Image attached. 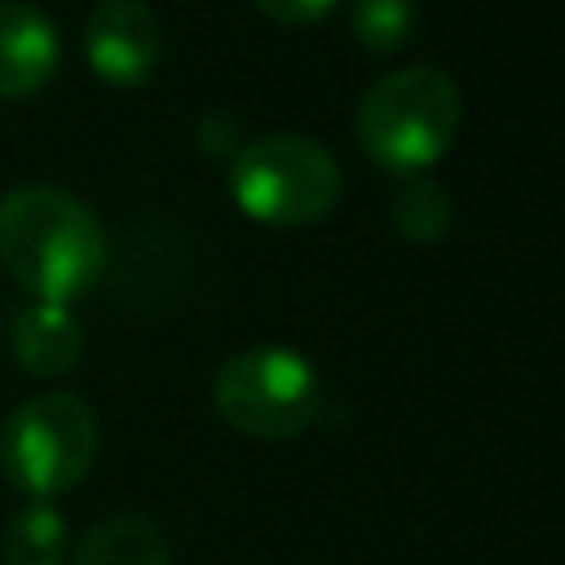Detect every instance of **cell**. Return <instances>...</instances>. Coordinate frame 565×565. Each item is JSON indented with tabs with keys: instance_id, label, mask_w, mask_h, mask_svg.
I'll list each match as a JSON object with an SVG mask.
<instances>
[{
	"instance_id": "6",
	"label": "cell",
	"mask_w": 565,
	"mask_h": 565,
	"mask_svg": "<svg viewBox=\"0 0 565 565\" xmlns=\"http://www.w3.org/2000/svg\"><path fill=\"white\" fill-rule=\"evenodd\" d=\"M163 53V22L146 0H97L84 18V57L110 84H141Z\"/></svg>"
},
{
	"instance_id": "2",
	"label": "cell",
	"mask_w": 565,
	"mask_h": 565,
	"mask_svg": "<svg viewBox=\"0 0 565 565\" xmlns=\"http://www.w3.org/2000/svg\"><path fill=\"white\" fill-rule=\"evenodd\" d=\"M459 88L446 71L415 62L380 75L358 110H353V132L362 150L393 177L428 172L446 146L459 132Z\"/></svg>"
},
{
	"instance_id": "12",
	"label": "cell",
	"mask_w": 565,
	"mask_h": 565,
	"mask_svg": "<svg viewBox=\"0 0 565 565\" xmlns=\"http://www.w3.org/2000/svg\"><path fill=\"white\" fill-rule=\"evenodd\" d=\"M419 22L415 0H349V26L366 49L393 53L411 40Z\"/></svg>"
},
{
	"instance_id": "5",
	"label": "cell",
	"mask_w": 565,
	"mask_h": 565,
	"mask_svg": "<svg viewBox=\"0 0 565 565\" xmlns=\"http://www.w3.org/2000/svg\"><path fill=\"white\" fill-rule=\"evenodd\" d=\"M212 402L230 428L260 441H282L318 419L322 380L309 358L287 344H247L216 366Z\"/></svg>"
},
{
	"instance_id": "7",
	"label": "cell",
	"mask_w": 565,
	"mask_h": 565,
	"mask_svg": "<svg viewBox=\"0 0 565 565\" xmlns=\"http://www.w3.org/2000/svg\"><path fill=\"white\" fill-rule=\"evenodd\" d=\"M62 57L57 22L31 0H0V97L40 88Z\"/></svg>"
},
{
	"instance_id": "10",
	"label": "cell",
	"mask_w": 565,
	"mask_h": 565,
	"mask_svg": "<svg viewBox=\"0 0 565 565\" xmlns=\"http://www.w3.org/2000/svg\"><path fill=\"white\" fill-rule=\"evenodd\" d=\"M66 547H71L66 516L53 503H44V499L22 503L4 521V534H0L4 565H62Z\"/></svg>"
},
{
	"instance_id": "4",
	"label": "cell",
	"mask_w": 565,
	"mask_h": 565,
	"mask_svg": "<svg viewBox=\"0 0 565 565\" xmlns=\"http://www.w3.org/2000/svg\"><path fill=\"white\" fill-rule=\"evenodd\" d=\"M230 194L247 216L265 225H305L335 207L340 163L313 137L265 132L234 150Z\"/></svg>"
},
{
	"instance_id": "9",
	"label": "cell",
	"mask_w": 565,
	"mask_h": 565,
	"mask_svg": "<svg viewBox=\"0 0 565 565\" xmlns=\"http://www.w3.org/2000/svg\"><path fill=\"white\" fill-rule=\"evenodd\" d=\"M71 565H168V539L150 516L115 512L75 543Z\"/></svg>"
},
{
	"instance_id": "3",
	"label": "cell",
	"mask_w": 565,
	"mask_h": 565,
	"mask_svg": "<svg viewBox=\"0 0 565 565\" xmlns=\"http://www.w3.org/2000/svg\"><path fill=\"white\" fill-rule=\"evenodd\" d=\"M97 455V415L79 393L49 388L0 424V472L13 490L53 503L75 490Z\"/></svg>"
},
{
	"instance_id": "1",
	"label": "cell",
	"mask_w": 565,
	"mask_h": 565,
	"mask_svg": "<svg viewBox=\"0 0 565 565\" xmlns=\"http://www.w3.org/2000/svg\"><path fill=\"white\" fill-rule=\"evenodd\" d=\"M0 260L35 300L71 305L106 269V230L79 194L26 181L0 194Z\"/></svg>"
},
{
	"instance_id": "8",
	"label": "cell",
	"mask_w": 565,
	"mask_h": 565,
	"mask_svg": "<svg viewBox=\"0 0 565 565\" xmlns=\"http://www.w3.org/2000/svg\"><path fill=\"white\" fill-rule=\"evenodd\" d=\"M9 344L26 375L53 380L66 375L84 353V327L71 313V305L57 300H31L9 318Z\"/></svg>"
},
{
	"instance_id": "11",
	"label": "cell",
	"mask_w": 565,
	"mask_h": 565,
	"mask_svg": "<svg viewBox=\"0 0 565 565\" xmlns=\"http://www.w3.org/2000/svg\"><path fill=\"white\" fill-rule=\"evenodd\" d=\"M388 216L393 225L415 238V243H437L446 238L450 221H455V203H450V190L428 177V172H411V177H397L393 181V194H388Z\"/></svg>"
},
{
	"instance_id": "13",
	"label": "cell",
	"mask_w": 565,
	"mask_h": 565,
	"mask_svg": "<svg viewBox=\"0 0 565 565\" xmlns=\"http://www.w3.org/2000/svg\"><path fill=\"white\" fill-rule=\"evenodd\" d=\"M252 4L278 22H313V18L331 13L335 0H252Z\"/></svg>"
}]
</instances>
